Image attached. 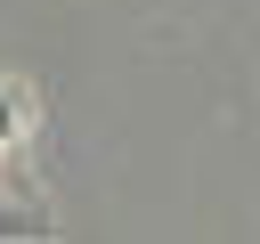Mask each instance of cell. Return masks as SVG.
<instances>
[{
  "instance_id": "obj_1",
  "label": "cell",
  "mask_w": 260,
  "mask_h": 244,
  "mask_svg": "<svg viewBox=\"0 0 260 244\" xmlns=\"http://www.w3.org/2000/svg\"><path fill=\"white\" fill-rule=\"evenodd\" d=\"M16 122H24V106H16V89H0V146L16 138Z\"/></svg>"
}]
</instances>
